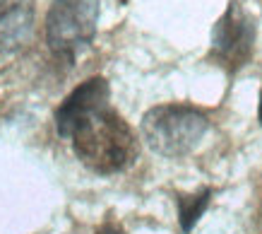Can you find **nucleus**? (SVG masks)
<instances>
[{"mask_svg":"<svg viewBox=\"0 0 262 234\" xmlns=\"http://www.w3.org/2000/svg\"><path fill=\"white\" fill-rule=\"evenodd\" d=\"M253 46L255 20L243 10L241 3L231 0L226 12L216 20L212 29V58L229 73H236L250 61Z\"/></svg>","mask_w":262,"mask_h":234,"instance_id":"obj_4","label":"nucleus"},{"mask_svg":"<svg viewBox=\"0 0 262 234\" xmlns=\"http://www.w3.org/2000/svg\"><path fill=\"white\" fill-rule=\"evenodd\" d=\"M209 121L195 106L161 104L142 116V140L164 157H183L192 152L205 138Z\"/></svg>","mask_w":262,"mask_h":234,"instance_id":"obj_2","label":"nucleus"},{"mask_svg":"<svg viewBox=\"0 0 262 234\" xmlns=\"http://www.w3.org/2000/svg\"><path fill=\"white\" fill-rule=\"evenodd\" d=\"M94 234H123V229H120L118 225H113V222H106V225H101Z\"/></svg>","mask_w":262,"mask_h":234,"instance_id":"obj_8","label":"nucleus"},{"mask_svg":"<svg viewBox=\"0 0 262 234\" xmlns=\"http://www.w3.org/2000/svg\"><path fill=\"white\" fill-rule=\"evenodd\" d=\"M212 198V188H202L198 193H178L176 203H178V220H181L183 232H190L195 222L202 218V212L209 205Z\"/></svg>","mask_w":262,"mask_h":234,"instance_id":"obj_7","label":"nucleus"},{"mask_svg":"<svg viewBox=\"0 0 262 234\" xmlns=\"http://www.w3.org/2000/svg\"><path fill=\"white\" fill-rule=\"evenodd\" d=\"M34 22V0H0V53H15L29 44Z\"/></svg>","mask_w":262,"mask_h":234,"instance_id":"obj_6","label":"nucleus"},{"mask_svg":"<svg viewBox=\"0 0 262 234\" xmlns=\"http://www.w3.org/2000/svg\"><path fill=\"white\" fill-rule=\"evenodd\" d=\"M257 119H260V123H262V92H260V104H257Z\"/></svg>","mask_w":262,"mask_h":234,"instance_id":"obj_9","label":"nucleus"},{"mask_svg":"<svg viewBox=\"0 0 262 234\" xmlns=\"http://www.w3.org/2000/svg\"><path fill=\"white\" fill-rule=\"evenodd\" d=\"M70 140L77 160L96 174H118L140 154L135 130L111 106L89 113L72 130Z\"/></svg>","mask_w":262,"mask_h":234,"instance_id":"obj_1","label":"nucleus"},{"mask_svg":"<svg viewBox=\"0 0 262 234\" xmlns=\"http://www.w3.org/2000/svg\"><path fill=\"white\" fill-rule=\"evenodd\" d=\"M108 97H111V87L106 77H89L75 87L68 97L60 102L56 109V130L60 138H70L72 130L77 128V123L84 121L89 113L99 111L103 106H108Z\"/></svg>","mask_w":262,"mask_h":234,"instance_id":"obj_5","label":"nucleus"},{"mask_svg":"<svg viewBox=\"0 0 262 234\" xmlns=\"http://www.w3.org/2000/svg\"><path fill=\"white\" fill-rule=\"evenodd\" d=\"M101 0H53L46 15V44L51 53L72 65L92 46L99 27Z\"/></svg>","mask_w":262,"mask_h":234,"instance_id":"obj_3","label":"nucleus"}]
</instances>
